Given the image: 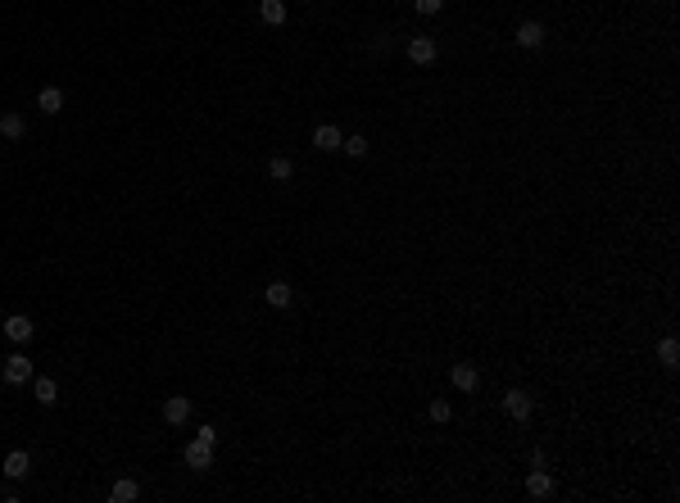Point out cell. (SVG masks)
<instances>
[{
  "label": "cell",
  "mask_w": 680,
  "mask_h": 503,
  "mask_svg": "<svg viewBox=\"0 0 680 503\" xmlns=\"http://www.w3.org/2000/svg\"><path fill=\"white\" fill-rule=\"evenodd\" d=\"M182 462H187V467H195V472H209V467H214V440L195 435L191 445L182 449Z\"/></svg>",
  "instance_id": "cell-1"
},
{
  "label": "cell",
  "mask_w": 680,
  "mask_h": 503,
  "mask_svg": "<svg viewBox=\"0 0 680 503\" xmlns=\"http://www.w3.org/2000/svg\"><path fill=\"white\" fill-rule=\"evenodd\" d=\"M5 381L9 386L32 381V359H28V354H9V359H5Z\"/></svg>",
  "instance_id": "cell-2"
},
{
  "label": "cell",
  "mask_w": 680,
  "mask_h": 503,
  "mask_svg": "<svg viewBox=\"0 0 680 503\" xmlns=\"http://www.w3.org/2000/svg\"><path fill=\"white\" fill-rule=\"evenodd\" d=\"M5 336L14 340V345H28V340L36 336V322H32V317H23V313H14V317H5Z\"/></svg>",
  "instance_id": "cell-3"
},
{
  "label": "cell",
  "mask_w": 680,
  "mask_h": 503,
  "mask_svg": "<svg viewBox=\"0 0 680 503\" xmlns=\"http://www.w3.org/2000/svg\"><path fill=\"white\" fill-rule=\"evenodd\" d=\"M503 413H508L513 422H526L530 417V395L526 390H508V395H503Z\"/></svg>",
  "instance_id": "cell-4"
},
{
  "label": "cell",
  "mask_w": 680,
  "mask_h": 503,
  "mask_svg": "<svg viewBox=\"0 0 680 503\" xmlns=\"http://www.w3.org/2000/svg\"><path fill=\"white\" fill-rule=\"evenodd\" d=\"M449 381H454V386H459V390H467V395H472V390L481 386V372H476V367H472V363H454V372H449Z\"/></svg>",
  "instance_id": "cell-5"
},
{
  "label": "cell",
  "mask_w": 680,
  "mask_h": 503,
  "mask_svg": "<svg viewBox=\"0 0 680 503\" xmlns=\"http://www.w3.org/2000/svg\"><path fill=\"white\" fill-rule=\"evenodd\" d=\"M291 295H295L291 281H268V286H263V300L272 304V309H291Z\"/></svg>",
  "instance_id": "cell-6"
},
{
  "label": "cell",
  "mask_w": 680,
  "mask_h": 503,
  "mask_svg": "<svg viewBox=\"0 0 680 503\" xmlns=\"http://www.w3.org/2000/svg\"><path fill=\"white\" fill-rule=\"evenodd\" d=\"M258 18H263L268 28H281V23H286V0H258Z\"/></svg>",
  "instance_id": "cell-7"
},
{
  "label": "cell",
  "mask_w": 680,
  "mask_h": 503,
  "mask_svg": "<svg viewBox=\"0 0 680 503\" xmlns=\"http://www.w3.org/2000/svg\"><path fill=\"white\" fill-rule=\"evenodd\" d=\"M408 59H413V64H431V59H436V41H431V36H413V41H408Z\"/></svg>",
  "instance_id": "cell-8"
},
{
  "label": "cell",
  "mask_w": 680,
  "mask_h": 503,
  "mask_svg": "<svg viewBox=\"0 0 680 503\" xmlns=\"http://www.w3.org/2000/svg\"><path fill=\"white\" fill-rule=\"evenodd\" d=\"M136 499H141V485H136V481H127V476L109 485V503H136Z\"/></svg>",
  "instance_id": "cell-9"
},
{
  "label": "cell",
  "mask_w": 680,
  "mask_h": 503,
  "mask_svg": "<svg viewBox=\"0 0 680 503\" xmlns=\"http://www.w3.org/2000/svg\"><path fill=\"white\" fill-rule=\"evenodd\" d=\"M28 472H32V458H28L23 449H14V453L5 458V476H9V481H23Z\"/></svg>",
  "instance_id": "cell-10"
},
{
  "label": "cell",
  "mask_w": 680,
  "mask_h": 503,
  "mask_svg": "<svg viewBox=\"0 0 680 503\" xmlns=\"http://www.w3.org/2000/svg\"><path fill=\"white\" fill-rule=\"evenodd\" d=\"M517 46L540 51V46H544V23H522V28H517Z\"/></svg>",
  "instance_id": "cell-11"
},
{
  "label": "cell",
  "mask_w": 680,
  "mask_h": 503,
  "mask_svg": "<svg viewBox=\"0 0 680 503\" xmlns=\"http://www.w3.org/2000/svg\"><path fill=\"white\" fill-rule=\"evenodd\" d=\"M191 417V399H182V395H172L168 403H164V422H172V426H182Z\"/></svg>",
  "instance_id": "cell-12"
},
{
  "label": "cell",
  "mask_w": 680,
  "mask_h": 503,
  "mask_svg": "<svg viewBox=\"0 0 680 503\" xmlns=\"http://www.w3.org/2000/svg\"><path fill=\"white\" fill-rule=\"evenodd\" d=\"M526 489H530L535 499H549V494H553V476L544 472V467H535V472L526 476Z\"/></svg>",
  "instance_id": "cell-13"
},
{
  "label": "cell",
  "mask_w": 680,
  "mask_h": 503,
  "mask_svg": "<svg viewBox=\"0 0 680 503\" xmlns=\"http://www.w3.org/2000/svg\"><path fill=\"white\" fill-rule=\"evenodd\" d=\"M340 141H345L340 127H331V122H323V127L313 132V145H318V150H340Z\"/></svg>",
  "instance_id": "cell-14"
},
{
  "label": "cell",
  "mask_w": 680,
  "mask_h": 503,
  "mask_svg": "<svg viewBox=\"0 0 680 503\" xmlns=\"http://www.w3.org/2000/svg\"><path fill=\"white\" fill-rule=\"evenodd\" d=\"M36 109H41V114H59V109H64V91H59V87H46L41 95H36Z\"/></svg>",
  "instance_id": "cell-15"
},
{
  "label": "cell",
  "mask_w": 680,
  "mask_h": 503,
  "mask_svg": "<svg viewBox=\"0 0 680 503\" xmlns=\"http://www.w3.org/2000/svg\"><path fill=\"white\" fill-rule=\"evenodd\" d=\"M658 363L666 367V372H676V363H680V345H676V340H671V336H666V340H662V345H658Z\"/></svg>",
  "instance_id": "cell-16"
},
{
  "label": "cell",
  "mask_w": 680,
  "mask_h": 503,
  "mask_svg": "<svg viewBox=\"0 0 680 503\" xmlns=\"http://www.w3.org/2000/svg\"><path fill=\"white\" fill-rule=\"evenodd\" d=\"M36 403H46V408L59 403V386L51 381V376H36Z\"/></svg>",
  "instance_id": "cell-17"
},
{
  "label": "cell",
  "mask_w": 680,
  "mask_h": 503,
  "mask_svg": "<svg viewBox=\"0 0 680 503\" xmlns=\"http://www.w3.org/2000/svg\"><path fill=\"white\" fill-rule=\"evenodd\" d=\"M0 137L19 141L23 137V114H0Z\"/></svg>",
  "instance_id": "cell-18"
},
{
  "label": "cell",
  "mask_w": 680,
  "mask_h": 503,
  "mask_svg": "<svg viewBox=\"0 0 680 503\" xmlns=\"http://www.w3.org/2000/svg\"><path fill=\"white\" fill-rule=\"evenodd\" d=\"M268 177H272V181H291V177H295V164H291V159H272V164H268Z\"/></svg>",
  "instance_id": "cell-19"
},
{
  "label": "cell",
  "mask_w": 680,
  "mask_h": 503,
  "mask_svg": "<svg viewBox=\"0 0 680 503\" xmlns=\"http://www.w3.org/2000/svg\"><path fill=\"white\" fill-rule=\"evenodd\" d=\"M340 150H345V154H354V159H363V154H367V141H363V137H345V141H340Z\"/></svg>",
  "instance_id": "cell-20"
},
{
  "label": "cell",
  "mask_w": 680,
  "mask_h": 503,
  "mask_svg": "<svg viewBox=\"0 0 680 503\" xmlns=\"http://www.w3.org/2000/svg\"><path fill=\"white\" fill-rule=\"evenodd\" d=\"M431 422H449V403L444 399H431Z\"/></svg>",
  "instance_id": "cell-21"
},
{
  "label": "cell",
  "mask_w": 680,
  "mask_h": 503,
  "mask_svg": "<svg viewBox=\"0 0 680 503\" xmlns=\"http://www.w3.org/2000/svg\"><path fill=\"white\" fill-rule=\"evenodd\" d=\"M444 0H417V14H440Z\"/></svg>",
  "instance_id": "cell-22"
}]
</instances>
